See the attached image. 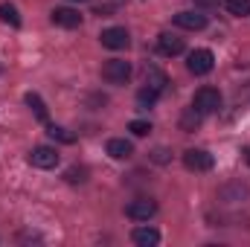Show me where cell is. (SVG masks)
<instances>
[{
    "label": "cell",
    "instance_id": "16",
    "mask_svg": "<svg viewBox=\"0 0 250 247\" xmlns=\"http://www.w3.org/2000/svg\"><path fill=\"white\" fill-rule=\"evenodd\" d=\"M47 134H50L56 143H64V145L76 143V134H70V131H67V128H62V125H50V128H47Z\"/></svg>",
    "mask_w": 250,
    "mask_h": 247
},
{
    "label": "cell",
    "instance_id": "14",
    "mask_svg": "<svg viewBox=\"0 0 250 247\" xmlns=\"http://www.w3.org/2000/svg\"><path fill=\"white\" fill-rule=\"evenodd\" d=\"M26 105L32 108V114H35L41 123H47V105H44V99H41L38 93H26Z\"/></svg>",
    "mask_w": 250,
    "mask_h": 247
},
{
    "label": "cell",
    "instance_id": "25",
    "mask_svg": "<svg viewBox=\"0 0 250 247\" xmlns=\"http://www.w3.org/2000/svg\"><path fill=\"white\" fill-rule=\"evenodd\" d=\"M70 3H87V0H70Z\"/></svg>",
    "mask_w": 250,
    "mask_h": 247
},
{
    "label": "cell",
    "instance_id": "18",
    "mask_svg": "<svg viewBox=\"0 0 250 247\" xmlns=\"http://www.w3.org/2000/svg\"><path fill=\"white\" fill-rule=\"evenodd\" d=\"M0 21L3 23H12V26H21V15L12 3H0Z\"/></svg>",
    "mask_w": 250,
    "mask_h": 247
},
{
    "label": "cell",
    "instance_id": "3",
    "mask_svg": "<svg viewBox=\"0 0 250 247\" xmlns=\"http://www.w3.org/2000/svg\"><path fill=\"white\" fill-rule=\"evenodd\" d=\"M192 108H198L201 114H215L221 108V93L215 87H201L192 99Z\"/></svg>",
    "mask_w": 250,
    "mask_h": 247
},
{
    "label": "cell",
    "instance_id": "11",
    "mask_svg": "<svg viewBox=\"0 0 250 247\" xmlns=\"http://www.w3.org/2000/svg\"><path fill=\"white\" fill-rule=\"evenodd\" d=\"M131 242L140 247H154V245H160V233L154 227H137L131 233Z\"/></svg>",
    "mask_w": 250,
    "mask_h": 247
},
{
    "label": "cell",
    "instance_id": "6",
    "mask_svg": "<svg viewBox=\"0 0 250 247\" xmlns=\"http://www.w3.org/2000/svg\"><path fill=\"white\" fill-rule=\"evenodd\" d=\"M154 212H157V204H154L151 198H137V201H131V204L125 206V215H128L131 221H148Z\"/></svg>",
    "mask_w": 250,
    "mask_h": 247
},
{
    "label": "cell",
    "instance_id": "8",
    "mask_svg": "<svg viewBox=\"0 0 250 247\" xmlns=\"http://www.w3.org/2000/svg\"><path fill=\"white\" fill-rule=\"evenodd\" d=\"M53 23L56 26H64V29H76V26H82V15H79V9H53Z\"/></svg>",
    "mask_w": 250,
    "mask_h": 247
},
{
    "label": "cell",
    "instance_id": "2",
    "mask_svg": "<svg viewBox=\"0 0 250 247\" xmlns=\"http://www.w3.org/2000/svg\"><path fill=\"white\" fill-rule=\"evenodd\" d=\"M102 79L111 82V84H125L131 79V64L123 59H111V62L102 64Z\"/></svg>",
    "mask_w": 250,
    "mask_h": 247
},
{
    "label": "cell",
    "instance_id": "9",
    "mask_svg": "<svg viewBox=\"0 0 250 247\" xmlns=\"http://www.w3.org/2000/svg\"><path fill=\"white\" fill-rule=\"evenodd\" d=\"M175 23H178L181 29L198 32V29L207 26V15H201V12H178V15H175Z\"/></svg>",
    "mask_w": 250,
    "mask_h": 247
},
{
    "label": "cell",
    "instance_id": "5",
    "mask_svg": "<svg viewBox=\"0 0 250 247\" xmlns=\"http://www.w3.org/2000/svg\"><path fill=\"white\" fill-rule=\"evenodd\" d=\"M29 163L35 169H56L59 166V151L53 145H35L29 151Z\"/></svg>",
    "mask_w": 250,
    "mask_h": 247
},
{
    "label": "cell",
    "instance_id": "21",
    "mask_svg": "<svg viewBox=\"0 0 250 247\" xmlns=\"http://www.w3.org/2000/svg\"><path fill=\"white\" fill-rule=\"evenodd\" d=\"M128 131H131L134 137H146V134L151 131V125H148V123H143V120H134V123L128 125Z\"/></svg>",
    "mask_w": 250,
    "mask_h": 247
},
{
    "label": "cell",
    "instance_id": "10",
    "mask_svg": "<svg viewBox=\"0 0 250 247\" xmlns=\"http://www.w3.org/2000/svg\"><path fill=\"white\" fill-rule=\"evenodd\" d=\"M157 50H160L163 56H181V53H184V38L163 32V35L157 38Z\"/></svg>",
    "mask_w": 250,
    "mask_h": 247
},
{
    "label": "cell",
    "instance_id": "1",
    "mask_svg": "<svg viewBox=\"0 0 250 247\" xmlns=\"http://www.w3.org/2000/svg\"><path fill=\"white\" fill-rule=\"evenodd\" d=\"M212 67H215V56L209 50H192L189 53L187 70L192 76H207V73H212Z\"/></svg>",
    "mask_w": 250,
    "mask_h": 247
},
{
    "label": "cell",
    "instance_id": "23",
    "mask_svg": "<svg viewBox=\"0 0 250 247\" xmlns=\"http://www.w3.org/2000/svg\"><path fill=\"white\" fill-rule=\"evenodd\" d=\"M154 160H157V163H163V160H166V151H163V148H157V151H154Z\"/></svg>",
    "mask_w": 250,
    "mask_h": 247
},
{
    "label": "cell",
    "instance_id": "17",
    "mask_svg": "<svg viewBox=\"0 0 250 247\" xmlns=\"http://www.w3.org/2000/svg\"><path fill=\"white\" fill-rule=\"evenodd\" d=\"M224 9L236 18H245L250 15V0H224Z\"/></svg>",
    "mask_w": 250,
    "mask_h": 247
},
{
    "label": "cell",
    "instance_id": "20",
    "mask_svg": "<svg viewBox=\"0 0 250 247\" xmlns=\"http://www.w3.org/2000/svg\"><path fill=\"white\" fill-rule=\"evenodd\" d=\"M157 96H160L157 90H151V87H143V90L137 93V102H140V105H154V102H157Z\"/></svg>",
    "mask_w": 250,
    "mask_h": 247
},
{
    "label": "cell",
    "instance_id": "12",
    "mask_svg": "<svg viewBox=\"0 0 250 247\" xmlns=\"http://www.w3.org/2000/svg\"><path fill=\"white\" fill-rule=\"evenodd\" d=\"M166 84H169V76H166L160 67H146V87H151V90L163 93V90H166Z\"/></svg>",
    "mask_w": 250,
    "mask_h": 247
},
{
    "label": "cell",
    "instance_id": "13",
    "mask_svg": "<svg viewBox=\"0 0 250 247\" xmlns=\"http://www.w3.org/2000/svg\"><path fill=\"white\" fill-rule=\"evenodd\" d=\"M108 154L114 160H128L134 154V145L128 140H123V137H114V140H108Z\"/></svg>",
    "mask_w": 250,
    "mask_h": 247
},
{
    "label": "cell",
    "instance_id": "22",
    "mask_svg": "<svg viewBox=\"0 0 250 247\" xmlns=\"http://www.w3.org/2000/svg\"><path fill=\"white\" fill-rule=\"evenodd\" d=\"M201 9H212V6H218V0H195Z\"/></svg>",
    "mask_w": 250,
    "mask_h": 247
},
{
    "label": "cell",
    "instance_id": "19",
    "mask_svg": "<svg viewBox=\"0 0 250 247\" xmlns=\"http://www.w3.org/2000/svg\"><path fill=\"white\" fill-rule=\"evenodd\" d=\"M70 184H84L87 181V169H82V166H73V169H67V175H64Z\"/></svg>",
    "mask_w": 250,
    "mask_h": 247
},
{
    "label": "cell",
    "instance_id": "7",
    "mask_svg": "<svg viewBox=\"0 0 250 247\" xmlns=\"http://www.w3.org/2000/svg\"><path fill=\"white\" fill-rule=\"evenodd\" d=\"M128 44H131V38L123 26H111L102 32V47H108V50H125Z\"/></svg>",
    "mask_w": 250,
    "mask_h": 247
},
{
    "label": "cell",
    "instance_id": "15",
    "mask_svg": "<svg viewBox=\"0 0 250 247\" xmlns=\"http://www.w3.org/2000/svg\"><path fill=\"white\" fill-rule=\"evenodd\" d=\"M201 120H204V114L198 108H189V111H184V117H181V128L184 131H195L201 125Z\"/></svg>",
    "mask_w": 250,
    "mask_h": 247
},
{
    "label": "cell",
    "instance_id": "24",
    "mask_svg": "<svg viewBox=\"0 0 250 247\" xmlns=\"http://www.w3.org/2000/svg\"><path fill=\"white\" fill-rule=\"evenodd\" d=\"M242 154H245V163H248V166H250V145H248V148H245V151H242Z\"/></svg>",
    "mask_w": 250,
    "mask_h": 247
},
{
    "label": "cell",
    "instance_id": "4",
    "mask_svg": "<svg viewBox=\"0 0 250 247\" xmlns=\"http://www.w3.org/2000/svg\"><path fill=\"white\" fill-rule=\"evenodd\" d=\"M212 163H215L212 154L204 151V148H187L184 151V166H187L189 172H209Z\"/></svg>",
    "mask_w": 250,
    "mask_h": 247
}]
</instances>
